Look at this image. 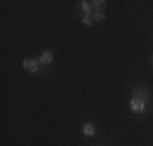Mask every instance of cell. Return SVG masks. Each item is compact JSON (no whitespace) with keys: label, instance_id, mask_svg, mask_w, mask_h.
<instances>
[{"label":"cell","instance_id":"obj_1","mask_svg":"<svg viewBox=\"0 0 153 146\" xmlns=\"http://www.w3.org/2000/svg\"><path fill=\"white\" fill-rule=\"evenodd\" d=\"M130 111L135 112V114H142L145 111V99H140L138 96H134L130 99Z\"/></svg>","mask_w":153,"mask_h":146},{"label":"cell","instance_id":"obj_2","mask_svg":"<svg viewBox=\"0 0 153 146\" xmlns=\"http://www.w3.org/2000/svg\"><path fill=\"white\" fill-rule=\"evenodd\" d=\"M39 63L41 62H38L36 58H26V60H23V68H26L30 73H36L39 70Z\"/></svg>","mask_w":153,"mask_h":146},{"label":"cell","instance_id":"obj_3","mask_svg":"<svg viewBox=\"0 0 153 146\" xmlns=\"http://www.w3.org/2000/svg\"><path fill=\"white\" fill-rule=\"evenodd\" d=\"M52 52L51 50H44V52L41 54V57H39V62H41L42 65H49L51 62H52Z\"/></svg>","mask_w":153,"mask_h":146},{"label":"cell","instance_id":"obj_4","mask_svg":"<svg viewBox=\"0 0 153 146\" xmlns=\"http://www.w3.org/2000/svg\"><path fill=\"white\" fill-rule=\"evenodd\" d=\"M83 135H85V136H93L94 135V125L93 123H85V125H83Z\"/></svg>","mask_w":153,"mask_h":146},{"label":"cell","instance_id":"obj_5","mask_svg":"<svg viewBox=\"0 0 153 146\" xmlns=\"http://www.w3.org/2000/svg\"><path fill=\"white\" fill-rule=\"evenodd\" d=\"M80 7H82V10L85 12V15H90V13H91V10H93L91 2H85V0L82 2V5H80Z\"/></svg>","mask_w":153,"mask_h":146},{"label":"cell","instance_id":"obj_6","mask_svg":"<svg viewBox=\"0 0 153 146\" xmlns=\"http://www.w3.org/2000/svg\"><path fill=\"white\" fill-rule=\"evenodd\" d=\"M104 5H106V2H104V0H96V2H91V7L94 8V12H100V8H103Z\"/></svg>","mask_w":153,"mask_h":146},{"label":"cell","instance_id":"obj_7","mask_svg":"<svg viewBox=\"0 0 153 146\" xmlns=\"http://www.w3.org/2000/svg\"><path fill=\"white\" fill-rule=\"evenodd\" d=\"M93 18H94L96 21H104V13L101 12V10H100V12H94V13H93Z\"/></svg>","mask_w":153,"mask_h":146},{"label":"cell","instance_id":"obj_8","mask_svg":"<svg viewBox=\"0 0 153 146\" xmlns=\"http://www.w3.org/2000/svg\"><path fill=\"white\" fill-rule=\"evenodd\" d=\"M82 21H83V24H86V26H91V24H93V20H91V16H90V15H85Z\"/></svg>","mask_w":153,"mask_h":146}]
</instances>
